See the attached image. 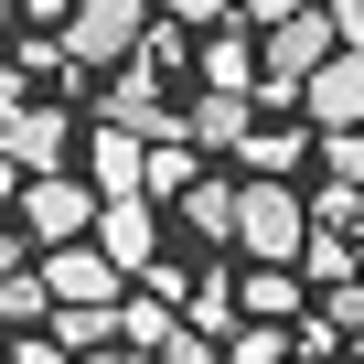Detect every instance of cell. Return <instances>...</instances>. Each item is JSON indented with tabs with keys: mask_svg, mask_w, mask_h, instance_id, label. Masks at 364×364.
<instances>
[{
	"mask_svg": "<svg viewBox=\"0 0 364 364\" xmlns=\"http://www.w3.org/2000/svg\"><path fill=\"white\" fill-rule=\"evenodd\" d=\"M193 182H204V171H193V150L171 139V150H150V161H139V204H150V193L171 204V193H193Z\"/></svg>",
	"mask_w": 364,
	"mask_h": 364,
	"instance_id": "12",
	"label": "cell"
},
{
	"mask_svg": "<svg viewBox=\"0 0 364 364\" xmlns=\"http://www.w3.org/2000/svg\"><path fill=\"white\" fill-rule=\"evenodd\" d=\"M332 193H364V129L332 139Z\"/></svg>",
	"mask_w": 364,
	"mask_h": 364,
	"instance_id": "18",
	"label": "cell"
},
{
	"mask_svg": "<svg viewBox=\"0 0 364 364\" xmlns=\"http://www.w3.org/2000/svg\"><path fill=\"white\" fill-rule=\"evenodd\" d=\"M22 236H43V257L54 247H86V225H97V193H86V182L75 171H43V182H22Z\"/></svg>",
	"mask_w": 364,
	"mask_h": 364,
	"instance_id": "3",
	"label": "cell"
},
{
	"mask_svg": "<svg viewBox=\"0 0 364 364\" xmlns=\"http://www.w3.org/2000/svg\"><path fill=\"white\" fill-rule=\"evenodd\" d=\"M353 268H364V225H353Z\"/></svg>",
	"mask_w": 364,
	"mask_h": 364,
	"instance_id": "26",
	"label": "cell"
},
{
	"mask_svg": "<svg viewBox=\"0 0 364 364\" xmlns=\"http://www.w3.org/2000/svg\"><path fill=\"white\" fill-rule=\"evenodd\" d=\"M300 364H311V353H300Z\"/></svg>",
	"mask_w": 364,
	"mask_h": 364,
	"instance_id": "28",
	"label": "cell"
},
{
	"mask_svg": "<svg viewBox=\"0 0 364 364\" xmlns=\"http://www.w3.org/2000/svg\"><path fill=\"white\" fill-rule=\"evenodd\" d=\"M171 129H193L204 150H236V139H247V107H236V97H204V107H182Z\"/></svg>",
	"mask_w": 364,
	"mask_h": 364,
	"instance_id": "11",
	"label": "cell"
},
{
	"mask_svg": "<svg viewBox=\"0 0 364 364\" xmlns=\"http://www.w3.org/2000/svg\"><path fill=\"white\" fill-rule=\"evenodd\" d=\"M236 311H257V321H289V311H300V279H289V268H257V279L236 289Z\"/></svg>",
	"mask_w": 364,
	"mask_h": 364,
	"instance_id": "13",
	"label": "cell"
},
{
	"mask_svg": "<svg viewBox=\"0 0 364 364\" xmlns=\"http://www.w3.org/2000/svg\"><path fill=\"white\" fill-rule=\"evenodd\" d=\"M300 236H311V215H300L289 182H236V236H225V247H247L257 268H289Z\"/></svg>",
	"mask_w": 364,
	"mask_h": 364,
	"instance_id": "1",
	"label": "cell"
},
{
	"mask_svg": "<svg viewBox=\"0 0 364 364\" xmlns=\"http://www.w3.org/2000/svg\"><path fill=\"white\" fill-rule=\"evenodd\" d=\"M150 364H215V343H193V332H171V343H161Z\"/></svg>",
	"mask_w": 364,
	"mask_h": 364,
	"instance_id": "21",
	"label": "cell"
},
{
	"mask_svg": "<svg viewBox=\"0 0 364 364\" xmlns=\"http://www.w3.org/2000/svg\"><path fill=\"white\" fill-rule=\"evenodd\" d=\"M43 311H54V300L33 289V268H22V279H0V321H43Z\"/></svg>",
	"mask_w": 364,
	"mask_h": 364,
	"instance_id": "17",
	"label": "cell"
},
{
	"mask_svg": "<svg viewBox=\"0 0 364 364\" xmlns=\"http://www.w3.org/2000/svg\"><path fill=\"white\" fill-rule=\"evenodd\" d=\"M236 0H171V22H225Z\"/></svg>",
	"mask_w": 364,
	"mask_h": 364,
	"instance_id": "22",
	"label": "cell"
},
{
	"mask_svg": "<svg viewBox=\"0 0 364 364\" xmlns=\"http://www.w3.org/2000/svg\"><path fill=\"white\" fill-rule=\"evenodd\" d=\"M150 43V11H139V0H75V11H65V65H129Z\"/></svg>",
	"mask_w": 364,
	"mask_h": 364,
	"instance_id": "2",
	"label": "cell"
},
{
	"mask_svg": "<svg viewBox=\"0 0 364 364\" xmlns=\"http://www.w3.org/2000/svg\"><path fill=\"white\" fill-rule=\"evenodd\" d=\"M321 332H353V343H364V279H353V289H332V311H321Z\"/></svg>",
	"mask_w": 364,
	"mask_h": 364,
	"instance_id": "19",
	"label": "cell"
},
{
	"mask_svg": "<svg viewBox=\"0 0 364 364\" xmlns=\"http://www.w3.org/2000/svg\"><path fill=\"white\" fill-rule=\"evenodd\" d=\"M139 161H150V150H139L129 129H97V150H86V193H97V204H139Z\"/></svg>",
	"mask_w": 364,
	"mask_h": 364,
	"instance_id": "8",
	"label": "cell"
},
{
	"mask_svg": "<svg viewBox=\"0 0 364 364\" xmlns=\"http://www.w3.org/2000/svg\"><path fill=\"white\" fill-rule=\"evenodd\" d=\"M225 364H289V332L279 321H236L225 332Z\"/></svg>",
	"mask_w": 364,
	"mask_h": 364,
	"instance_id": "15",
	"label": "cell"
},
{
	"mask_svg": "<svg viewBox=\"0 0 364 364\" xmlns=\"http://www.w3.org/2000/svg\"><path fill=\"white\" fill-rule=\"evenodd\" d=\"M300 129H321V139H353V129H364V54H332V65L300 86Z\"/></svg>",
	"mask_w": 364,
	"mask_h": 364,
	"instance_id": "5",
	"label": "cell"
},
{
	"mask_svg": "<svg viewBox=\"0 0 364 364\" xmlns=\"http://www.w3.org/2000/svg\"><path fill=\"white\" fill-rule=\"evenodd\" d=\"M33 289H43L54 311H118V300H129V279H118L97 247H54V257L33 268Z\"/></svg>",
	"mask_w": 364,
	"mask_h": 364,
	"instance_id": "4",
	"label": "cell"
},
{
	"mask_svg": "<svg viewBox=\"0 0 364 364\" xmlns=\"http://www.w3.org/2000/svg\"><path fill=\"white\" fill-rule=\"evenodd\" d=\"M0 11H11V0H0Z\"/></svg>",
	"mask_w": 364,
	"mask_h": 364,
	"instance_id": "27",
	"label": "cell"
},
{
	"mask_svg": "<svg viewBox=\"0 0 364 364\" xmlns=\"http://www.w3.org/2000/svg\"><path fill=\"white\" fill-rule=\"evenodd\" d=\"M0 279H22V236L11 225H0Z\"/></svg>",
	"mask_w": 364,
	"mask_h": 364,
	"instance_id": "23",
	"label": "cell"
},
{
	"mask_svg": "<svg viewBox=\"0 0 364 364\" xmlns=\"http://www.w3.org/2000/svg\"><path fill=\"white\" fill-rule=\"evenodd\" d=\"M300 268H311V289H353V279H364V268H353V236H332V225L300 236Z\"/></svg>",
	"mask_w": 364,
	"mask_h": 364,
	"instance_id": "10",
	"label": "cell"
},
{
	"mask_svg": "<svg viewBox=\"0 0 364 364\" xmlns=\"http://www.w3.org/2000/svg\"><path fill=\"white\" fill-rule=\"evenodd\" d=\"M0 193H22V171H11V161H0Z\"/></svg>",
	"mask_w": 364,
	"mask_h": 364,
	"instance_id": "25",
	"label": "cell"
},
{
	"mask_svg": "<svg viewBox=\"0 0 364 364\" xmlns=\"http://www.w3.org/2000/svg\"><path fill=\"white\" fill-rule=\"evenodd\" d=\"M65 139H75V118H65V107H11V118H0V161H11L22 182L65 171Z\"/></svg>",
	"mask_w": 364,
	"mask_h": 364,
	"instance_id": "6",
	"label": "cell"
},
{
	"mask_svg": "<svg viewBox=\"0 0 364 364\" xmlns=\"http://www.w3.org/2000/svg\"><path fill=\"white\" fill-rule=\"evenodd\" d=\"M22 11H33V22H65V11H75V0H22Z\"/></svg>",
	"mask_w": 364,
	"mask_h": 364,
	"instance_id": "24",
	"label": "cell"
},
{
	"mask_svg": "<svg viewBox=\"0 0 364 364\" xmlns=\"http://www.w3.org/2000/svg\"><path fill=\"white\" fill-rule=\"evenodd\" d=\"M247 86H257V43L215 33V43H204V97H236V107H247Z\"/></svg>",
	"mask_w": 364,
	"mask_h": 364,
	"instance_id": "9",
	"label": "cell"
},
{
	"mask_svg": "<svg viewBox=\"0 0 364 364\" xmlns=\"http://www.w3.org/2000/svg\"><path fill=\"white\" fill-rule=\"evenodd\" d=\"M236 11H247V22H268V33H279V22H300V11H311V0H236Z\"/></svg>",
	"mask_w": 364,
	"mask_h": 364,
	"instance_id": "20",
	"label": "cell"
},
{
	"mask_svg": "<svg viewBox=\"0 0 364 364\" xmlns=\"http://www.w3.org/2000/svg\"><path fill=\"white\" fill-rule=\"evenodd\" d=\"M182 204H193V236H236V182H193V193H182Z\"/></svg>",
	"mask_w": 364,
	"mask_h": 364,
	"instance_id": "14",
	"label": "cell"
},
{
	"mask_svg": "<svg viewBox=\"0 0 364 364\" xmlns=\"http://www.w3.org/2000/svg\"><path fill=\"white\" fill-rule=\"evenodd\" d=\"M236 150H247V161H257V182H268V171H289V161H300V129H247Z\"/></svg>",
	"mask_w": 364,
	"mask_h": 364,
	"instance_id": "16",
	"label": "cell"
},
{
	"mask_svg": "<svg viewBox=\"0 0 364 364\" xmlns=\"http://www.w3.org/2000/svg\"><path fill=\"white\" fill-rule=\"evenodd\" d=\"M86 247L118 268V279H139V268H161V225H150V204H97V225H86Z\"/></svg>",
	"mask_w": 364,
	"mask_h": 364,
	"instance_id": "7",
	"label": "cell"
}]
</instances>
